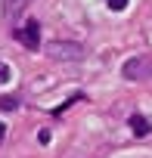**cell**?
<instances>
[{"instance_id": "1", "label": "cell", "mask_w": 152, "mask_h": 158, "mask_svg": "<svg viewBox=\"0 0 152 158\" xmlns=\"http://www.w3.org/2000/svg\"><path fill=\"white\" fill-rule=\"evenodd\" d=\"M47 56L56 62H78V59H84V47L74 44V40H50Z\"/></svg>"}, {"instance_id": "2", "label": "cell", "mask_w": 152, "mask_h": 158, "mask_svg": "<svg viewBox=\"0 0 152 158\" xmlns=\"http://www.w3.org/2000/svg\"><path fill=\"white\" fill-rule=\"evenodd\" d=\"M121 74H124V81H146V77H152V56H130L121 65Z\"/></svg>"}, {"instance_id": "3", "label": "cell", "mask_w": 152, "mask_h": 158, "mask_svg": "<svg viewBox=\"0 0 152 158\" xmlns=\"http://www.w3.org/2000/svg\"><path fill=\"white\" fill-rule=\"evenodd\" d=\"M13 34H16V40H19L22 47H28V50H37V47H40V25H37L34 19H31L28 25H22L19 31H13Z\"/></svg>"}, {"instance_id": "4", "label": "cell", "mask_w": 152, "mask_h": 158, "mask_svg": "<svg viewBox=\"0 0 152 158\" xmlns=\"http://www.w3.org/2000/svg\"><path fill=\"white\" fill-rule=\"evenodd\" d=\"M28 3L31 0H3V19L6 22H19L22 13L28 10Z\"/></svg>"}, {"instance_id": "5", "label": "cell", "mask_w": 152, "mask_h": 158, "mask_svg": "<svg viewBox=\"0 0 152 158\" xmlns=\"http://www.w3.org/2000/svg\"><path fill=\"white\" fill-rule=\"evenodd\" d=\"M130 130H133V136H146V133L152 130V124H149L143 115H130Z\"/></svg>"}, {"instance_id": "6", "label": "cell", "mask_w": 152, "mask_h": 158, "mask_svg": "<svg viewBox=\"0 0 152 158\" xmlns=\"http://www.w3.org/2000/svg\"><path fill=\"white\" fill-rule=\"evenodd\" d=\"M16 106H19V99H16V96H0V109H3V112H13Z\"/></svg>"}, {"instance_id": "7", "label": "cell", "mask_w": 152, "mask_h": 158, "mask_svg": "<svg viewBox=\"0 0 152 158\" xmlns=\"http://www.w3.org/2000/svg\"><path fill=\"white\" fill-rule=\"evenodd\" d=\"M10 81H13V68L6 62H0V84H10Z\"/></svg>"}, {"instance_id": "8", "label": "cell", "mask_w": 152, "mask_h": 158, "mask_svg": "<svg viewBox=\"0 0 152 158\" xmlns=\"http://www.w3.org/2000/svg\"><path fill=\"white\" fill-rule=\"evenodd\" d=\"M106 6L115 10V13H121V10H127V0H106Z\"/></svg>"}, {"instance_id": "9", "label": "cell", "mask_w": 152, "mask_h": 158, "mask_svg": "<svg viewBox=\"0 0 152 158\" xmlns=\"http://www.w3.org/2000/svg\"><path fill=\"white\" fill-rule=\"evenodd\" d=\"M3 136H6V127H3V124H0V143H3Z\"/></svg>"}]
</instances>
